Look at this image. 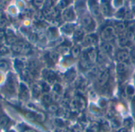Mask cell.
Here are the masks:
<instances>
[{
	"label": "cell",
	"instance_id": "6da1fadb",
	"mask_svg": "<svg viewBox=\"0 0 135 132\" xmlns=\"http://www.w3.org/2000/svg\"><path fill=\"white\" fill-rule=\"evenodd\" d=\"M11 49L16 54H20V53L26 54V53H30V47L26 43H25L24 41H18L15 44H14L12 45Z\"/></svg>",
	"mask_w": 135,
	"mask_h": 132
},
{
	"label": "cell",
	"instance_id": "7a4b0ae2",
	"mask_svg": "<svg viewBox=\"0 0 135 132\" xmlns=\"http://www.w3.org/2000/svg\"><path fill=\"white\" fill-rule=\"evenodd\" d=\"M114 28L111 26H108V27L105 28L103 30V31L102 32V37L105 41H110L114 37Z\"/></svg>",
	"mask_w": 135,
	"mask_h": 132
},
{
	"label": "cell",
	"instance_id": "3957f363",
	"mask_svg": "<svg viewBox=\"0 0 135 132\" xmlns=\"http://www.w3.org/2000/svg\"><path fill=\"white\" fill-rule=\"evenodd\" d=\"M6 88L7 89V91L9 92H15V89H16V87H15V78L13 76H11L9 77L8 78V81L7 82V85H6Z\"/></svg>",
	"mask_w": 135,
	"mask_h": 132
},
{
	"label": "cell",
	"instance_id": "277c9868",
	"mask_svg": "<svg viewBox=\"0 0 135 132\" xmlns=\"http://www.w3.org/2000/svg\"><path fill=\"white\" fill-rule=\"evenodd\" d=\"M81 23H82V25H83L84 27L88 28V29L91 28V26H94V23H93L92 19H91L90 17H88V16L84 17V18H82V20H81Z\"/></svg>",
	"mask_w": 135,
	"mask_h": 132
},
{
	"label": "cell",
	"instance_id": "5b68a950",
	"mask_svg": "<svg viewBox=\"0 0 135 132\" xmlns=\"http://www.w3.org/2000/svg\"><path fill=\"white\" fill-rule=\"evenodd\" d=\"M108 76H109V74H108L107 72H104L103 73H102L100 75L99 78V81H98L99 84L101 85V86L104 85L107 83V80H108Z\"/></svg>",
	"mask_w": 135,
	"mask_h": 132
},
{
	"label": "cell",
	"instance_id": "8992f818",
	"mask_svg": "<svg viewBox=\"0 0 135 132\" xmlns=\"http://www.w3.org/2000/svg\"><path fill=\"white\" fill-rule=\"evenodd\" d=\"M128 53H126V51H121L119 52L118 54H117V58L119 61L122 62V61H125L128 59Z\"/></svg>",
	"mask_w": 135,
	"mask_h": 132
},
{
	"label": "cell",
	"instance_id": "52a82bcc",
	"mask_svg": "<svg viewBox=\"0 0 135 132\" xmlns=\"http://www.w3.org/2000/svg\"><path fill=\"white\" fill-rule=\"evenodd\" d=\"M9 123V119L6 115H3L0 117V127L1 128H5Z\"/></svg>",
	"mask_w": 135,
	"mask_h": 132
},
{
	"label": "cell",
	"instance_id": "ba28073f",
	"mask_svg": "<svg viewBox=\"0 0 135 132\" xmlns=\"http://www.w3.org/2000/svg\"><path fill=\"white\" fill-rule=\"evenodd\" d=\"M28 96V91L24 84H20V97L25 99Z\"/></svg>",
	"mask_w": 135,
	"mask_h": 132
},
{
	"label": "cell",
	"instance_id": "9c48e42d",
	"mask_svg": "<svg viewBox=\"0 0 135 132\" xmlns=\"http://www.w3.org/2000/svg\"><path fill=\"white\" fill-rule=\"evenodd\" d=\"M117 71L119 74H124L127 71V66L124 63H121L118 65Z\"/></svg>",
	"mask_w": 135,
	"mask_h": 132
},
{
	"label": "cell",
	"instance_id": "30bf717a",
	"mask_svg": "<svg viewBox=\"0 0 135 132\" xmlns=\"http://www.w3.org/2000/svg\"><path fill=\"white\" fill-rule=\"evenodd\" d=\"M6 41L7 42V44L9 45H14L18 41H17V38L14 36V35H7L6 37Z\"/></svg>",
	"mask_w": 135,
	"mask_h": 132
},
{
	"label": "cell",
	"instance_id": "8fae6325",
	"mask_svg": "<svg viewBox=\"0 0 135 132\" xmlns=\"http://www.w3.org/2000/svg\"><path fill=\"white\" fill-rule=\"evenodd\" d=\"M64 18H65L67 20H72V19L73 18V17H74V15H73V13L72 11H70V10H67V11L64 12Z\"/></svg>",
	"mask_w": 135,
	"mask_h": 132
},
{
	"label": "cell",
	"instance_id": "7c38bea8",
	"mask_svg": "<svg viewBox=\"0 0 135 132\" xmlns=\"http://www.w3.org/2000/svg\"><path fill=\"white\" fill-rule=\"evenodd\" d=\"M9 69V63L7 60H0V69L7 70Z\"/></svg>",
	"mask_w": 135,
	"mask_h": 132
},
{
	"label": "cell",
	"instance_id": "4fadbf2b",
	"mask_svg": "<svg viewBox=\"0 0 135 132\" xmlns=\"http://www.w3.org/2000/svg\"><path fill=\"white\" fill-rule=\"evenodd\" d=\"M76 107H78L84 108V106H85L84 100L82 98H80V97H77V99L76 100Z\"/></svg>",
	"mask_w": 135,
	"mask_h": 132
},
{
	"label": "cell",
	"instance_id": "5bb4252c",
	"mask_svg": "<svg viewBox=\"0 0 135 132\" xmlns=\"http://www.w3.org/2000/svg\"><path fill=\"white\" fill-rule=\"evenodd\" d=\"M42 100L45 104H49L52 102V97L48 94H45L42 97Z\"/></svg>",
	"mask_w": 135,
	"mask_h": 132
},
{
	"label": "cell",
	"instance_id": "9a60e30c",
	"mask_svg": "<svg viewBox=\"0 0 135 132\" xmlns=\"http://www.w3.org/2000/svg\"><path fill=\"white\" fill-rule=\"evenodd\" d=\"M15 65H16V69H19V70H24V64L22 61L19 60H16L15 62Z\"/></svg>",
	"mask_w": 135,
	"mask_h": 132
},
{
	"label": "cell",
	"instance_id": "2e32d148",
	"mask_svg": "<svg viewBox=\"0 0 135 132\" xmlns=\"http://www.w3.org/2000/svg\"><path fill=\"white\" fill-rule=\"evenodd\" d=\"M103 50L105 53H110V52L112 50V47H111L110 44H109V43L104 44L103 46Z\"/></svg>",
	"mask_w": 135,
	"mask_h": 132
},
{
	"label": "cell",
	"instance_id": "e0dca14e",
	"mask_svg": "<svg viewBox=\"0 0 135 132\" xmlns=\"http://www.w3.org/2000/svg\"><path fill=\"white\" fill-rule=\"evenodd\" d=\"M26 117L27 118V119H29L30 121H34V120L37 119L36 115L34 114H33V113H31V112H27L26 114Z\"/></svg>",
	"mask_w": 135,
	"mask_h": 132
},
{
	"label": "cell",
	"instance_id": "ac0fdd59",
	"mask_svg": "<svg viewBox=\"0 0 135 132\" xmlns=\"http://www.w3.org/2000/svg\"><path fill=\"white\" fill-rule=\"evenodd\" d=\"M7 26V20L3 18H0V30H3Z\"/></svg>",
	"mask_w": 135,
	"mask_h": 132
},
{
	"label": "cell",
	"instance_id": "d6986e66",
	"mask_svg": "<svg viewBox=\"0 0 135 132\" xmlns=\"http://www.w3.org/2000/svg\"><path fill=\"white\" fill-rule=\"evenodd\" d=\"M8 52H9V49L7 47H5L3 45L0 46V54H6Z\"/></svg>",
	"mask_w": 135,
	"mask_h": 132
},
{
	"label": "cell",
	"instance_id": "ffe728a7",
	"mask_svg": "<svg viewBox=\"0 0 135 132\" xmlns=\"http://www.w3.org/2000/svg\"><path fill=\"white\" fill-rule=\"evenodd\" d=\"M72 53L74 56H77L80 53V49L79 48H73L72 50Z\"/></svg>",
	"mask_w": 135,
	"mask_h": 132
},
{
	"label": "cell",
	"instance_id": "44dd1931",
	"mask_svg": "<svg viewBox=\"0 0 135 132\" xmlns=\"http://www.w3.org/2000/svg\"><path fill=\"white\" fill-rule=\"evenodd\" d=\"M39 92H40L39 87H38L37 85H34V86L33 87V94L36 95V96H37V95L39 94Z\"/></svg>",
	"mask_w": 135,
	"mask_h": 132
},
{
	"label": "cell",
	"instance_id": "7402d4cb",
	"mask_svg": "<svg viewBox=\"0 0 135 132\" xmlns=\"http://www.w3.org/2000/svg\"><path fill=\"white\" fill-rule=\"evenodd\" d=\"M115 28H116V30H117L121 31V30H124L125 26L123 25V23H118V24H117V25H116Z\"/></svg>",
	"mask_w": 135,
	"mask_h": 132
},
{
	"label": "cell",
	"instance_id": "603a6c76",
	"mask_svg": "<svg viewBox=\"0 0 135 132\" xmlns=\"http://www.w3.org/2000/svg\"><path fill=\"white\" fill-rule=\"evenodd\" d=\"M119 42H120V44L122 45H126V43H127V38L126 37H120V39H119Z\"/></svg>",
	"mask_w": 135,
	"mask_h": 132
},
{
	"label": "cell",
	"instance_id": "cb8c5ba5",
	"mask_svg": "<svg viewBox=\"0 0 135 132\" xmlns=\"http://www.w3.org/2000/svg\"><path fill=\"white\" fill-rule=\"evenodd\" d=\"M50 58H51V60H53L54 62H56V60H57V55L56 54V53H51L50 54Z\"/></svg>",
	"mask_w": 135,
	"mask_h": 132
},
{
	"label": "cell",
	"instance_id": "d4e9b609",
	"mask_svg": "<svg viewBox=\"0 0 135 132\" xmlns=\"http://www.w3.org/2000/svg\"><path fill=\"white\" fill-rule=\"evenodd\" d=\"M133 92H134V89H133L131 86H129V87L127 88V94L132 95Z\"/></svg>",
	"mask_w": 135,
	"mask_h": 132
},
{
	"label": "cell",
	"instance_id": "484cf974",
	"mask_svg": "<svg viewBox=\"0 0 135 132\" xmlns=\"http://www.w3.org/2000/svg\"><path fill=\"white\" fill-rule=\"evenodd\" d=\"M82 35H83V31H82V30H78L76 32V37H82Z\"/></svg>",
	"mask_w": 135,
	"mask_h": 132
},
{
	"label": "cell",
	"instance_id": "4316f807",
	"mask_svg": "<svg viewBox=\"0 0 135 132\" xmlns=\"http://www.w3.org/2000/svg\"><path fill=\"white\" fill-rule=\"evenodd\" d=\"M108 7L106 6V5H103V12L104 13V14H107L108 13Z\"/></svg>",
	"mask_w": 135,
	"mask_h": 132
},
{
	"label": "cell",
	"instance_id": "83f0119b",
	"mask_svg": "<svg viewBox=\"0 0 135 132\" xmlns=\"http://www.w3.org/2000/svg\"><path fill=\"white\" fill-rule=\"evenodd\" d=\"M131 56H132V58H133V62H135V49L132 51V53H131Z\"/></svg>",
	"mask_w": 135,
	"mask_h": 132
},
{
	"label": "cell",
	"instance_id": "f1b7e54d",
	"mask_svg": "<svg viewBox=\"0 0 135 132\" xmlns=\"http://www.w3.org/2000/svg\"><path fill=\"white\" fill-rule=\"evenodd\" d=\"M23 132H37V131L34 130H32V129H26Z\"/></svg>",
	"mask_w": 135,
	"mask_h": 132
},
{
	"label": "cell",
	"instance_id": "f546056e",
	"mask_svg": "<svg viewBox=\"0 0 135 132\" xmlns=\"http://www.w3.org/2000/svg\"><path fill=\"white\" fill-rule=\"evenodd\" d=\"M3 109H2L1 106H0V117L3 116Z\"/></svg>",
	"mask_w": 135,
	"mask_h": 132
}]
</instances>
